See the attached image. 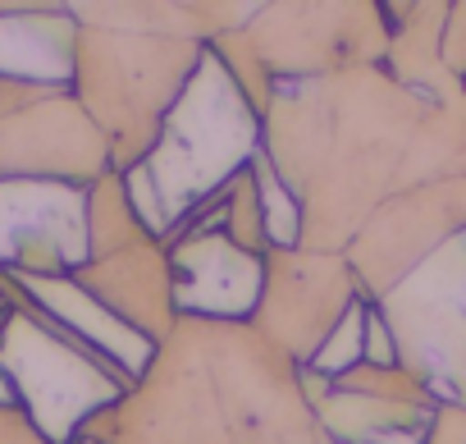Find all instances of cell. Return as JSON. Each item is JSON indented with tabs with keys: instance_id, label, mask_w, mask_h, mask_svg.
<instances>
[{
	"instance_id": "cell-1",
	"label": "cell",
	"mask_w": 466,
	"mask_h": 444,
	"mask_svg": "<svg viewBox=\"0 0 466 444\" xmlns=\"http://www.w3.org/2000/svg\"><path fill=\"white\" fill-rule=\"evenodd\" d=\"M261 151L302 206L307 253H343L398 192L466 174V88L420 92L389 65L279 83Z\"/></svg>"
},
{
	"instance_id": "cell-2",
	"label": "cell",
	"mask_w": 466,
	"mask_h": 444,
	"mask_svg": "<svg viewBox=\"0 0 466 444\" xmlns=\"http://www.w3.org/2000/svg\"><path fill=\"white\" fill-rule=\"evenodd\" d=\"M298 362L252 321L178 316L142 380L87 421L92 444H329Z\"/></svg>"
},
{
	"instance_id": "cell-3",
	"label": "cell",
	"mask_w": 466,
	"mask_h": 444,
	"mask_svg": "<svg viewBox=\"0 0 466 444\" xmlns=\"http://www.w3.org/2000/svg\"><path fill=\"white\" fill-rule=\"evenodd\" d=\"M261 151V110L206 46L197 74L174 101L156 147L124 170L128 201L151 239H169L183 220L224 192Z\"/></svg>"
},
{
	"instance_id": "cell-4",
	"label": "cell",
	"mask_w": 466,
	"mask_h": 444,
	"mask_svg": "<svg viewBox=\"0 0 466 444\" xmlns=\"http://www.w3.org/2000/svg\"><path fill=\"white\" fill-rule=\"evenodd\" d=\"M206 46L187 37H147L119 28H78L69 92L110 142L115 174L133 170L160 138L174 101L197 74Z\"/></svg>"
},
{
	"instance_id": "cell-5",
	"label": "cell",
	"mask_w": 466,
	"mask_h": 444,
	"mask_svg": "<svg viewBox=\"0 0 466 444\" xmlns=\"http://www.w3.org/2000/svg\"><path fill=\"white\" fill-rule=\"evenodd\" d=\"M10 312L0 321V376L46 444H78L87 421L115 408L133 385L87 344L42 316L10 280Z\"/></svg>"
},
{
	"instance_id": "cell-6",
	"label": "cell",
	"mask_w": 466,
	"mask_h": 444,
	"mask_svg": "<svg viewBox=\"0 0 466 444\" xmlns=\"http://www.w3.org/2000/svg\"><path fill=\"white\" fill-rule=\"evenodd\" d=\"M270 83L325 78L389 60V5L384 0H325V5H257L243 24Z\"/></svg>"
},
{
	"instance_id": "cell-7",
	"label": "cell",
	"mask_w": 466,
	"mask_h": 444,
	"mask_svg": "<svg viewBox=\"0 0 466 444\" xmlns=\"http://www.w3.org/2000/svg\"><path fill=\"white\" fill-rule=\"evenodd\" d=\"M375 307L393 330L398 367L439 403L466 408V234L443 243Z\"/></svg>"
},
{
	"instance_id": "cell-8",
	"label": "cell",
	"mask_w": 466,
	"mask_h": 444,
	"mask_svg": "<svg viewBox=\"0 0 466 444\" xmlns=\"http://www.w3.org/2000/svg\"><path fill=\"white\" fill-rule=\"evenodd\" d=\"M457 234H466V174L420 183V188L389 197L357 230V239L343 248V257H348L366 303H380Z\"/></svg>"
},
{
	"instance_id": "cell-9",
	"label": "cell",
	"mask_w": 466,
	"mask_h": 444,
	"mask_svg": "<svg viewBox=\"0 0 466 444\" xmlns=\"http://www.w3.org/2000/svg\"><path fill=\"white\" fill-rule=\"evenodd\" d=\"M357 298L366 294L343 253L275 248L266 253V289L252 325L298 367H311V357Z\"/></svg>"
},
{
	"instance_id": "cell-10",
	"label": "cell",
	"mask_w": 466,
	"mask_h": 444,
	"mask_svg": "<svg viewBox=\"0 0 466 444\" xmlns=\"http://www.w3.org/2000/svg\"><path fill=\"white\" fill-rule=\"evenodd\" d=\"M165 248H169L178 316L228 321V325H243L257 316L266 289V257L243 253L219 230V192L183 220L165 239Z\"/></svg>"
},
{
	"instance_id": "cell-11",
	"label": "cell",
	"mask_w": 466,
	"mask_h": 444,
	"mask_svg": "<svg viewBox=\"0 0 466 444\" xmlns=\"http://www.w3.org/2000/svg\"><path fill=\"white\" fill-rule=\"evenodd\" d=\"M87 262V188L0 179V275H74Z\"/></svg>"
},
{
	"instance_id": "cell-12",
	"label": "cell",
	"mask_w": 466,
	"mask_h": 444,
	"mask_svg": "<svg viewBox=\"0 0 466 444\" xmlns=\"http://www.w3.org/2000/svg\"><path fill=\"white\" fill-rule=\"evenodd\" d=\"M110 170V142L69 88H56L0 119V179H51L92 188Z\"/></svg>"
},
{
	"instance_id": "cell-13",
	"label": "cell",
	"mask_w": 466,
	"mask_h": 444,
	"mask_svg": "<svg viewBox=\"0 0 466 444\" xmlns=\"http://www.w3.org/2000/svg\"><path fill=\"white\" fill-rule=\"evenodd\" d=\"M74 280L101 303L110 307L124 325H133L137 335H147L156 348L169 339V330L178 325V307H174V275H169V248L160 239H142L124 253L96 257L87 266L74 271Z\"/></svg>"
},
{
	"instance_id": "cell-14",
	"label": "cell",
	"mask_w": 466,
	"mask_h": 444,
	"mask_svg": "<svg viewBox=\"0 0 466 444\" xmlns=\"http://www.w3.org/2000/svg\"><path fill=\"white\" fill-rule=\"evenodd\" d=\"M42 316H51L65 335H74L78 344H87L101 362H110L128 385L142 380V371L156 357V344L147 335H137L133 325H124L110 307H101L74 275H5Z\"/></svg>"
},
{
	"instance_id": "cell-15",
	"label": "cell",
	"mask_w": 466,
	"mask_h": 444,
	"mask_svg": "<svg viewBox=\"0 0 466 444\" xmlns=\"http://www.w3.org/2000/svg\"><path fill=\"white\" fill-rule=\"evenodd\" d=\"M78 28H119L147 37H187L210 46L219 33L243 28L257 5L243 0H106V5H65Z\"/></svg>"
},
{
	"instance_id": "cell-16",
	"label": "cell",
	"mask_w": 466,
	"mask_h": 444,
	"mask_svg": "<svg viewBox=\"0 0 466 444\" xmlns=\"http://www.w3.org/2000/svg\"><path fill=\"white\" fill-rule=\"evenodd\" d=\"M151 239L142 230V220L128 201V188H124V174H101L92 188H87V243H92V262L96 257H110V253H124L133 243Z\"/></svg>"
},
{
	"instance_id": "cell-17",
	"label": "cell",
	"mask_w": 466,
	"mask_h": 444,
	"mask_svg": "<svg viewBox=\"0 0 466 444\" xmlns=\"http://www.w3.org/2000/svg\"><path fill=\"white\" fill-rule=\"evenodd\" d=\"M252 179H257V197H261V215H266L270 253L275 248H298L302 243V206H298L293 188L279 179V170L270 165L266 151L252 156Z\"/></svg>"
},
{
	"instance_id": "cell-18",
	"label": "cell",
	"mask_w": 466,
	"mask_h": 444,
	"mask_svg": "<svg viewBox=\"0 0 466 444\" xmlns=\"http://www.w3.org/2000/svg\"><path fill=\"white\" fill-rule=\"evenodd\" d=\"M219 230L238 243L243 253H257V257L270 253V234H266V215H261V197H257L252 165L219 192Z\"/></svg>"
},
{
	"instance_id": "cell-19",
	"label": "cell",
	"mask_w": 466,
	"mask_h": 444,
	"mask_svg": "<svg viewBox=\"0 0 466 444\" xmlns=\"http://www.w3.org/2000/svg\"><path fill=\"white\" fill-rule=\"evenodd\" d=\"M366 312H370L366 298H357V303L343 312V321L329 330V339H325L320 353L311 357V371H320L325 380H339V376H348L352 367H361V348H366Z\"/></svg>"
},
{
	"instance_id": "cell-20",
	"label": "cell",
	"mask_w": 466,
	"mask_h": 444,
	"mask_svg": "<svg viewBox=\"0 0 466 444\" xmlns=\"http://www.w3.org/2000/svg\"><path fill=\"white\" fill-rule=\"evenodd\" d=\"M439 56H443V69L466 83V0L448 5V19H443V37H439Z\"/></svg>"
},
{
	"instance_id": "cell-21",
	"label": "cell",
	"mask_w": 466,
	"mask_h": 444,
	"mask_svg": "<svg viewBox=\"0 0 466 444\" xmlns=\"http://www.w3.org/2000/svg\"><path fill=\"white\" fill-rule=\"evenodd\" d=\"M361 362L370 367H398V344H393V330L384 321V312L370 303L366 312V348H361Z\"/></svg>"
},
{
	"instance_id": "cell-22",
	"label": "cell",
	"mask_w": 466,
	"mask_h": 444,
	"mask_svg": "<svg viewBox=\"0 0 466 444\" xmlns=\"http://www.w3.org/2000/svg\"><path fill=\"white\" fill-rule=\"evenodd\" d=\"M420 444H466V408L461 403H439Z\"/></svg>"
},
{
	"instance_id": "cell-23",
	"label": "cell",
	"mask_w": 466,
	"mask_h": 444,
	"mask_svg": "<svg viewBox=\"0 0 466 444\" xmlns=\"http://www.w3.org/2000/svg\"><path fill=\"white\" fill-rule=\"evenodd\" d=\"M78 444H92V439H78Z\"/></svg>"
}]
</instances>
